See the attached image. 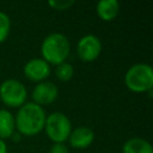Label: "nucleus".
<instances>
[{"mask_svg": "<svg viewBox=\"0 0 153 153\" xmlns=\"http://www.w3.org/2000/svg\"><path fill=\"white\" fill-rule=\"evenodd\" d=\"M45 117L47 116L42 106L33 102H29L19 108L14 117V124L22 135L33 136L43 130Z\"/></svg>", "mask_w": 153, "mask_h": 153, "instance_id": "f257e3e1", "label": "nucleus"}, {"mask_svg": "<svg viewBox=\"0 0 153 153\" xmlns=\"http://www.w3.org/2000/svg\"><path fill=\"white\" fill-rule=\"evenodd\" d=\"M71 51L68 38L60 32L49 33L44 37L41 45V54L45 62L49 65H60L65 62Z\"/></svg>", "mask_w": 153, "mask_h": 153, "instance_id": "f03ea898", "label": "nucleus"}, {"mask_svg": "<svg viewBox=\"0 0 153 153\" xmlns=\"http://www.w3.org/2000/svg\"><path fill=\"white\" fill-rule=\"evenodd\" d=\"M126 86L136 93L147 92L153 86V69L147 63L133 65L124 75Z\"/></svg>", "mask_w": 153, "mask_h": 153, "instance_id": "7ed1b4c3", "label": "nucleus"}, {"mask_svg": "<svg viewBox=\"0 0 153 153\" xmlns=\"http://www.w3.org/2000/svg\"><path fill=\"white\" fill-rule=\"evenodd\" d=\"M43 129L54 143H63L68 140V136L72 131V124L65 114L53 112L45 117Z\"/></svg>", "mask_w": 153, "mask_h": 153, "instance_id": "20e7f679", "label": "nucleus"}, {"mask_svg": "<svg viewBox=\"0 0 153 153\" xmlns=\"http://www.w3.org/2000/svg\"><path fill=\"white\" fill-rule=\"evenodd\" d=\"M27 97L26 87L17 79H7L0 85V99L11 108H20Z\"/></svg>", "mask_w": 153, "mask_h": 153, "instance_id": "39448f33", "label": "nucleus"}, {"mask_svg": "<svg viewBox=\"0 0 153 153\" xmlns=\"http://www.w3.org/2000/svg\"><path fill=\"white\" fill-rule=\"evenodd\" d=\"M76 51L82 61H94L102 51V42L94 35H85L79 39L76 44Z\"/></svg>", "mask_w": 153, "mask_h": 153, "instance_id": "423d86ee", "label": "nucleus"}, {"mask_svg": "<svg viewBox=\"0 0 153 153\" xmlns=\"http://www.w3.org/2000/svg\"><path fill=\"white\" fill-rule=\"evenodd\" d=\"M57 87L54 82L51 81H41L38 82L31 93L32 100L33 103L38 104L39 106L42 105H48L50 103H53L56 98H57Z\"/></svg>", "mask_w": 153, "mask_h": 153, "instance_id": "0eeeda50", "label": "nucleus"}, {"mask_svg": "<svg viewBox=\"0 0 153 153\" xmlns=\"http://www.w3.org/2000/svg\"><path fill=\"white\" fill-rule=\"evenodd\" d=\"M24 74L27 79L32 81H44L50 74V65L43 59H31L24 66Z\"/></svg>", "mask_w": 153, "mask_h": 153, "instance_id": "6e6552de", "label": "nucleus"}, {"mask_svg": "<svg viewBox=\"0 0 153 153\" xmlns=\"http://www.w3.org/2000/svg\"><path fill=\"white\" fill-rule=\"evenodd\" d=\"M94 140V133L88 127H78L71 131L68 136V141L72 147L74 148H86L88 147Z\"/></svg>", "mask_w": 153, "mask_h": 153, "instance_id": "1a4fd4ad", "label": "nucleus"}, {"mask_svg": "<svg viewBox=\"0 0 153 153\" xmlns=\"http://www.w3.org/2000/svg\"><path fill=\"white\" fill-rule=\"evenodd\" d=\"M96 11L98 17L104 22L114 20L120 11V4L117 0H100L97 2Z\"/></svg>", "mask_w": 153, "mask_h": 153, "instance_id": "9d476101", "label": "nucleus"}, {"mask_svg": "<svg viewBox=\"0 0 153 153\" xmlns=\"http://www.w3.org/2000/svg\"><path fill=\"white\" fill-rule=\"evenodd\" d=\"M122 153H153L152 145L142 137H131L122 147Z\"/></svg>", "mask_w": 153, "mask_h": 153, "instance_id": "9b49d317", "label": "nucleus"}, {"mask_svg": "<svg viewBox=\"0 0 153 153\" xmlns=\"http://www.w3.org/2000/svg\"><path fill=\"white\" fill-rule=\"evenodd\" d=\"M16 129L13 115L5 109H0V139H8L13 136Z\"/></svg>", "mask_w": 153, "mask_h": 153, "instance_id": "f8f14e48", "label": "nucleus"}, {"mask_svg": "<svg viewBox=\"0 0 153 153\" xmlns=\"http://www.w3.org/2000/svg\"><path fill=\"white\" fill-rule=\"evenodd\" d=\"M73 74H74V69H73V66L71 63L62 62V63H60V65L56 66L55 75L61 81H68V80H71L72 76H73Z\"/></svg>", "mask_w": 153, "mask_h": 153, "instance_id": "ddd939ff", "label": "nucleus"}, {"mask_svg": "<svg viewBox=\"0 0 153 153\" xmlns=\"http://www.w3.org/2000/svg\"><path fill=\"white\" fill-rule=\"evenodd\" d=\"M11 30V20L10 17L5 13L0 11V43H2L10 33Z\"/></svg>", "mask_w": 153, "mask_h": 153, "instance_id": "4468645a", "label": "nucleus"}, {"mask_svg": "<svg viewBox=\"0 0 153 153\" xmlns=\"http://www.w3.org/2000/svg\"><path fill=\"white\" fill-rule=\"evenodd\" d=\"M74 4L73 0H49L48 5L50 7H53L56 11H65L68 10L72 5Z\"/></svg>", "mask_w": 153, "mask_h": 153, "instance_id": "2eb2a0df", "label": "nucleus"}, {"mask_svg": "<svg viewBox=\"0 0 153 153\" xmlns=\"http://www.w3.org/2000/svg\"><path fill=\"white\" fill-rule=\"evenodd\" d=\"M49 153H69V152H68V147L65 143H54L50 147Z\"/></svg>", "mask_w": 153, "mask_h": 153, "instance_id": "dca6fc26", "label": "nucleus"}, {"mask_svg": "<svg viewBox=\"0 0 153 153\" xmlns=\"http://www.w3.org/2000/svg\"><path fill=\"white\" fill-rule=\"evenodd\" d=\"M0 153H7V146L4 140L0 139Z\"/></svg>", "mask_w": 153, "mask_h": 153, "instance_id": "f3484780", "label": "nucleus"}]
</instances>
